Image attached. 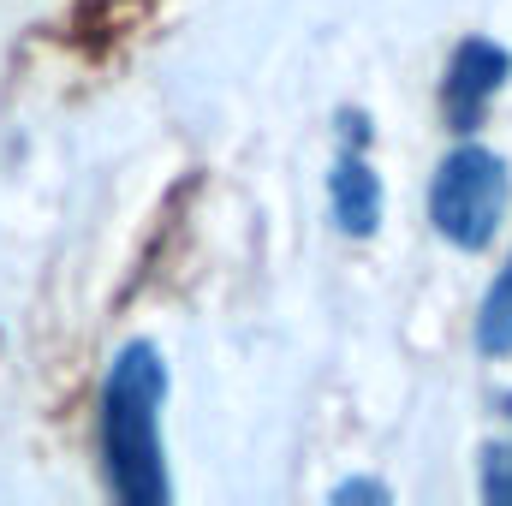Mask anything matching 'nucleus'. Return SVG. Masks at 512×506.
Masks as SVG:
<instances>
[{
	"mask_svg": "<svg viewBox=\"0 0 512 506\" xmlns=\"http://www.w3.org/2000/svg\"><path fill=\"white\" fill-rule=\"evenodd\" d=\"M507 215V161L483 143H465L453 149L441 167H435V185H429V221L447 245L459 251H483L495 239Z\"/></svg>",
	"mask_w": 512,
	"mask_h": 506,
	"instance_id": "obj_2",
	"label": "nucleus"
},
{
	"mask_svg": "<svg viewBox=\"0 0 512 506\" xmlns=\"http://www.w3.org/2000/svg\"><path fill=\"white\" fill-rule=\"evenodd\" d=\"M334 501H376V506H382L387 489H382V483H340V489H334Z\"/></svg>",
	"mask_w": 512,
	"mask_h": 506,
	"instance_id": "obj_7",
	"label": "nucleus"
},
{
	"mask_svg": "<svg viewBox=\"0 0 512 506\" xmlns=\"http://www.w3.org/2000/svg\"><path fill=\"white\" fill-rule=\"evenodd\" d=\"M507 78H512L507 48L489 42V36H465V42L453 48V60H447V78H441V108H447L453 131L483 126V114H489V102L507 90Z\"/></svg>",
	"mask_w": 512,
	"mask_h": 506,
	"instance_id": "obj_3",
	"label": "nucleus"
},
{
	"mask_svg": "<svg viewBox=\"0 0 512 506\" xmlns=\"http://www.w3.org/2000/svg\"><path fill=\"white\" fill-rule=\"evenodd\" d=\"M483 501L512 506V441L483 453Z\"/></svg>",
	"mask_w": 512,
	"mask_h": 506,
	"instance_id": "obj_6",
	"label": "nucleus"
},
{
	"mask_svg": "<svg viewBox=\"0 0 512 506\" xmlns=\"http://www.w3.org/2000/svg\"><path fill=\"white\" fill-rule=\"evenodd\" d=\"M161 405H167V358L149 340L120 346L102 381V459L114 495L131 506H161L173 495L161 453Z\"/></svg>",
	"mask_w": 512,
	"mask_h": 506,
	"instance_id": "obj_1",
	"label": "nucleus"
},
{
	"mask_svg": "<svg viewBox=\"0 0 512 506\" xmlns=\"http://www.w3.org/2000/svg\"><path fill=\"white\" fill-rule=\"evenodd\" d=\"M477 352L483 358H507L512 352V251L495 274V286L483 292V310H477Z\"/></svg>",
	"mask_w": 512,
	"mask_h": 506,
	"instance_id": "obj_5",
	"label": "nucleus"
},
{
	"mask_svg": "<svg viewBox=\"0 0 512 506\" xmlns=\"http://www.w3.org/2000/svg\"><path fill=\"white\" fill-rule=\"evenodd\" d=\"M328 203H334L340 233H352V239H370V233L382 227V179H376V167H370L364 149H346V155L334 161Z\"/></svg>",
	"mask_w": 512,
	"mask_h": 506,
	"instance_id": "obj_4",
	"label": "nucleus"
}]
</instances>
